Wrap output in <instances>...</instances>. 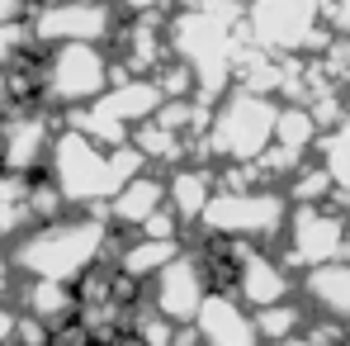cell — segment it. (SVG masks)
Returning a JSON list of instances; mask_svg holds the SVG:
<instances>
[{
	"label": "cell",
	"instance_id": "6da1fadb",
	"mask_svg": "<svg viewBox=\"0 0 350 346\" xmlns=\"http://www.w3.org/2000/svg\"><path fill=\"white\" fill-rule=\"evenodd\" d=\"M109 251V223L105 214H62L53 223H33L19 232L5 251L10 271L24 280H53V285H81Z\"/></svg>",
	"mask_w": 350,
	"mask_h": 346
},
{
	"label": "cell",
	"instance_id": "7a4b0ae2",
	"mask_svg": "<svg viewBox=\"0 0 350 346\" xmlns=\"http://www.w3.org/2000/svg\"><path fill=\"white\" fill-rule=\"evenodd\" d=\"M142 171H147V162L137 157L133 143L128 147H100L76 128H62L53 138V152H48V180L57 185L66 209H85V214H100Z\"/></svg>",
	"mask_w": 350,
	"mask_h": 346
},
{
	"label": "cell",
	"instance_id": "3957f363",
	"mask_svg": "<svg viewBox=\"0 0 350 346\" xmlns=\"http://www.w3.org/2000/svg\"><path fill=\"white\" fill-rule=\"evenodd\" d=\"M33 76H38V90H33L38 105L85 110L114 86V62L100 43H62V48H48V58L33 66Z\"/></svg>",
	"mask_w": 350,
	"mask_h": 346
},
{
	"label": "cell",
	"instance_id": "277c9868",
	"mask_svg": "<svg viewBox=\"0 0 350 346\" xmlns=\"http://www.w3.org/2000/svg\"><path fill=\"white\" fill-rule=\"evenodd\" d=\"M275 100L270 95H256V90H241L223 95V105H213L208 128H204V152L218 157V162H232V166H251L265 147H270V133H275Z\"/></svg>",
	"mask_w": 350,
	"mask_h": 346
},
{
	"label": "cell",
	"instance_id": "5b68a950",
	"mask_svg": "<svg viewBox=\"0 0 350 346\" xmlns=\"http://www.w3.org/2000/svg\"><path fill=\"white\" fill-rule=\"evenodd\" d=\"M284 219L289 204L275 190H213L208 209L199 214L204 232H213L218 242H260L284 228Z\"/></svg>",
	"mask_w": 350,
	"mask_h": 346
},
{
	"label": "cell",
	"instance_id": "8992f818",
	"mask_svg": "<svg viewBox=\"0 0 350 346\" xmlns=\"http://www.w3.org/2000/svg\"><path fill=\"white\" fill-rule=\"evenodd\" d=\"M24 19H29L33 48H62V43H100L105 48L123 24L114 0H48V5H33Z\"/></svg>",
	"mask_w": 350,
	"mask_h": 346
},
{
	"label": "cell",
	"instance_id": "52a82bcc",
	"mask_svg": "<svg viewBox=\"0 0 350 346\" xmlns=\"http://www.w3.org/2000/svg\"><path fill=\"white\" fill-rule=\"evenodd\" d=\"M204 294H208V266L199 256L180 251L175 261H166L152 275V313H161L175 328H189L199 304H204Z\"/></svg>",
	"mask_w": 350,
	"mask_h": 346
},
{
	"label": "cell",
	"instance_id": "ba28073f",
	"mask_svg": "<svg viewBox=\"0 0 350 346\" xmlns=\"http://www.w3.org/2000/svg\"><path fill=\"white\" fill-rule=\"evenodd\" d=\"M53 123L43 119L38 105H29V110H14V114L5 119V128H0V166L10 175H24V180H33V171H43L48 166V152H53Z\"/></svg>",
	"mask_w": 350,
	"mask_h": 346
},
{
	"label": "cell",
	"instance_id": "9c48e42d",
	"mask_svg": "<svg viewBox=\"0 0 350 346\" xmlns=\"http://www.w3.org/2000/svg\"><path fill=\"white\" fill-rule=\"evenodd\" d=\"M199 346H260L256 332V313L237 299L232 289H208L194 323H189Z\"/></svg>",
	"mask_w": 350,
	"mask_h": 346
},
{
	"label": "cell",
	"instance_id": "30bf717a",
	"mask_svg": "<svg viewBox=\"0 0 350 346\" xmlns=\"http://www.w3.org/2000/svg\"><path fill=\"white\" fill-rule=\"evenodd\" d=\"M232 289L246 308H270V304H284L289 299V271L270 256V251H256V247H241L237 242V261H232Z\"/></svg>",
	"mask_w": 350,
	"mask_h": 346
},
{
	"label": "cell",
	"instance_id": "8fae6325",
	"mask_svg": "<svg viewBox=\"0 0 350 346\" xmlns=\"http://www.w3.org/2000/svg\"><path fill=\"white\" fill-rule=\"evenodd\" d=\"M317 0H251V34L265 48H303Z\"/></svg>",
	"mask_w": 350,
	"mask_h": 346
},
{
	"label": "cell",
	"instance_id": "7c38bea8",
	"mask_svg": "<svg viewBox=\"0 0 350 346\" xmlns=\"http://www.w3.org/2000/svg\"><path fill=\"white\" fill-rule=\"evenodd\" d=\"M289 251H293V261L332 266L346 251V223L322 214V209H298L289 223Z\"/></svg>",
	"mask_w": 350,
	"mask_h": 346
},
{
	"label": "cell",
	"instance_id": "4fadbf2b",
	"mask_svg": "<svg viewBox=\"0 0 350 346\" xmlns=\"http://www.w3.org/2000/svg\"><path fill=\"white\" fill-rule=\"evenodd\" d=\"M166 105V95H161V86L152 81V76H118L114 86L95 100V110L100 114H109L118 128H137V123H147V119H157V110Z\"/></svg>",
	"mask_w": 350,
	"mask_h": 346
},
{
	"label": "cell",
	"instance_id": "5bb4252c",
	"mask_svg": "<svg viewBox=\"0 0 350 346\" xmlns=\"http://www.w3.org/2000/svg\"><path fill=\"white\" fill-rule=\"evenodd\" d=\"M161 209H166V180L142 171V175H133L100 214H105V223H118V228H142V223H147L152 214H161Z\"/></svg>",
	"mask_w": 350,
	"mask_h": 346
},
{
	"label": "cell",
	"instance_id": "9a60e30c",
	"mask_svg": "<svg viewBox=\"0 0 350 346\" xmlns=\"http://www.w3.org/2000/svg\"><path fill=\"white\" fill-rule=\"evenodd\" d=\"M213 190H218V180L208 166H175L171 180H166V209H171L180 223H199V214L208 209V199H213Z\"/></svg>",
	"mask_w": 350,
	"mask_h": 346
},
{
	"label": "cell",
	"instance_id": "2e32d148",
	"mask_svg": "<svg viewBox=\"0 0 350 346\" xmlns=\"http://www.w3.org/2000/svg\"><path fill=\"white\" fill-rule=\"evenodd\" d=\"M180 256V237H137V242H128L123 251H118V275L123 280H152L166 261Z\"/></svg>",
	"mask_w": 350,
	"mask_h": 346
},
{
	"label": "cell",
	"instance_id": "e0dca14e",
	"mask_svg": "<svg viewBox=\"0 0 350 346\" xmlns=\"http://www.w3.org/2000/svg\"><path fill=\"white\" fill-rule=\"evenodd\" d=\"M24 313L38 318L43 328H57L76 313V294L71 285H53V280H24Z\"/></svg>",
	"mask_w": 350,
	"mask_h": 346
},
{
	"label": "cell",
	"instance_id": "ac0fdd59",
	"mask_svg": "<svg viewBox=\"0 0 350 346\" xmlns=\"http://www.w3.org/2000/svg\"><path fill=\"white\" fill-rule=\"evenodd\" d=\"M308 294H312L317 308L350 318V266H317L308 275Z\"/></svg>",
	"mask_w": 350,
	"mask_h": 346
},
{
	"label": "cell",
	"instance_id": "d6986e66",
	"mask_svg": "<svg viewBox=\"0 0 350 346\" xmlns=\"http://www.w3.org/2000/svg\"><path fill=\"white\" fill-rule=\"evenodd\" d=\"M293 328H298V308H289V304H270V308L256 313L260 342H265V337H270V342H293Z\"/></svg>",
	"mask_w": 350,
	"mask_h": 346
},
{
	"label": "cell",
	"instance_id": "ffe728a7",
	"mask_svg": "<svg viewBox=\"0 0 350 346\" xmlns=\"http://www.w3.org/2000/svg\"><path fill=\"white\" fill-rule=\"evenodd\" d=\"M322 171L336 185H350V119H341V128L327 138V166Z\"/></svg>",
	"mask_w": 350,
	"mask_h": 346
},
{
	"label": "cell",
	"instance_id": "44dd1931",
	"mask_svg": "<svg viewBox=\"0 0 350 346\" xmlns=\"http://www.w3.org/2000/svg\"><path fill=\"white\" fill-rule=\"evenodd\" d=\"M33 48V34H29V19H14V24H0V66H14L24 62V53Z\"/></svg>",
	"mask_w": 350,
	"mask_h": 346
},
{
	"label": "cell",
	"instance_id": "7402d4cb",
	"mask_svg": "<svg viewBox=\"0 0 350 346\" xmlns=\"http://www.w3.org/2000/svg\"><path fill=\"white\" fill-rule=\"evenodd\" d=\"M14 332H19V308L0 299V346H14Z\"/></svg>",
	"mask_w": 350,
	"mask_h": 346
},
{
	"label": "cell",
	"instance_id": "603a6c76",
	"mask_svg": "<svg viewBox=\"0 0 350 346\" xmlns=\"http://www.w3.org/2000/svg\"><path fill=\"white\" fill-rule=\"evenodd\" d=\"M336 24H341V29H350V0H341V10H336Z\"/></svg>",
	"mask_w": 350,
	"mask_h": 346
},
{
	"label": "cell",
	"instance_id": "cb8c5ba5",
	"mask_svg": "<svg viewBox=\"0 0 350 346\" xmlns=\"http://www.w3.org/2000/svg\"><path fill=\"white\" fill-rule=\"evenodd\" d=\"M284 346H327V342H284Z\"/></svg>",
	"mask_w": 350,
	"mask_h": 346
},
{
	"label": "cell",
	"instance_id": "d4e9b609",
	"mask_svg": "<svg viewBox=\"0 0 350 346\" xmlns=\"http://www.w3.org/2000/svg\"><path fill=\"white\" fill-rule=\"evenodd\" d=\"M33 5H48V0H24V10H33Z\"/></svg>",
	"mask_w": 350,
	"mask_h": 346
},
{
	"label": "cell",
	"instance_id": "484cf974",
	"mask_svg": "<svg viewBox=\"0 0 350 346\" xmlns=\"http://www.w3.org/2000/svg\"><path fill=\"white\" fill-rule=\"evenodd\" d=\"M232 5H251V0H232Z\"/></svg>",
	"mask_w": 350,
	"mask_h": 346
}]
</instances>
